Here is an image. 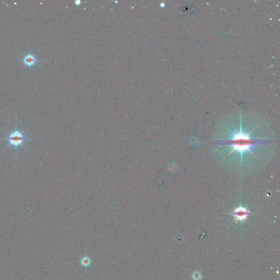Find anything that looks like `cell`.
Segmentation results:
<instances>
[{
  "instance_id": "6da1fadb",
  "label": "cell",
  "mask_w": 280,
  "mask_h": 280,
  "mask_svg": "<svg viewBox=\"0 0 280 280\" xmlns=\"http://www.w3.org/2000/svg\"><path fill=\"white\" fill-rule=\"evenodd\" d=\"M250 133L248 135H246L241 133H233L234 137L233 139L228 140H225V141H219L222 142H219V143L230 144L233 146L234 148L229 154L233 152L235 150H238V152H244L247 150L250 151V152L252 153L253 154H254V153L250 149V147L255 144L265 142L266 141L251 139L250 137Z\"/></svg>"
},
{
  "instance_id": "7a4b0ae2",
  "label": "cell",
  "mask_w": 280,
  "mask_h": 280,
  "mask_svg": "<svg viewBox=\"0 0 280 280\" xmlns=\"http://www.w3.org/2000/svg\"><path fill=\"white\" fill-rule=\"evenodd\" d=\"M31 139V138L24 136V131L20 130H18L16 127L14 130L11 131L8 135V136L5 137L3 139L8 141V144L7 146V147L12 146L15 148V153L17 155V150L19 146L24 147V141L25 140Z\"/></svg>"
},
{
  "instance_id": "3957f363",
  "label": "cell",
  "mask_w": 280,
  "mask_h": 280,
  "mask_svg": "<svg viewBox=\"0 0 280 280\" xmlns=\"http://www.w3.org/2000/svg\"><path fill=\"white\" fill-rule=\"evenodd\" d=\"M250 214V211L247 210V208L240 207L238 208H236L234 211L233 214L235 217V219L233 221L236 220V221H241L243 222L247 218V215Z\"/></svg>"
},
{
  "instance_id": "5b68a950",
  "label": "cell",
  "mask_w": 280,
  "mask_h": 280,
  "mask_svg": "<svg viewBox=\"0 0 280 280\" xmlns=\"http://www.w3.org/2000/svg\"><path fill=\"white\" fill-rule=\"evenodd\" d=\"M192 277L194 280H200L202 278V275L200 272H194L192 275Z\"/></svg>"
},
{
  "instance_id": "277c9868",
  "label": "cell",
  "mask_w": 280,
  "mask_h": 280,
  "mask_svg": "<svg viewBox=\"0 0 280 280\" xmlns=\"http://www.w3.org/2000/svg\"><path fill=\"white\" fill-rule=\"evenodd\" d=\"M23 61H24V64L26 65H28L29 66H32L34 64H35L36 59L35 57V56H33V54H29L27 56H25Z\"/></svg>"
}]
</instances>
